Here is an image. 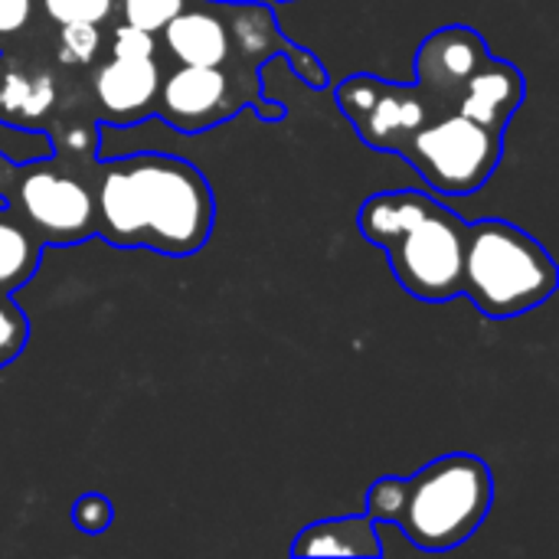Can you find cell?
Here are the masks:
<instances>
[{
  "label": "cell",
  "instance_id": "obj_4",
  "mask_svg": "<svg viewBox=\"0 0 559 559\" xmlns=\"http://www.w3.org/2000/svg\"><path fill=\"white\" fill-rule=\"evenodd\" d=\"M559 269L527 229L488 216L468 223L462 295L491 321L527 314L554 298Z\"/></svg>",
  "mask_w": 559,
  "mask_h": 559
},
{
  "label": "cell",
  "instance_id": "obj_23",
  "mask_svg": "<svg viewBox=\"0 0 559 559\" xmlns=\"http://www.w3.org/2000/svg\"><path fill=\"white\" fill-rule=\"evenodd\" d=\"M36 29V0H0V49Z\"/></svg>",
  "mask_w": 559,
  "mask_h": 559
},
{
  "label": "cell",
  "instance_id": "obj_15",
  "mask_svg": "<svg viewBox=\"0 0 559 559\" xmlns=\"http://www.w3.org/2000/svg\"><path fill=\"white\" fill-rule=\"evenodd\" d=\"M288 554L292 557L380 559L383 557L380 524L370 521L367 514H344V518L314 521L295 534Z\"/></svg>",
  "mask_w": 559,
  "mask_h": 559
},
{
  "label": "cell",
  "instance_id": "obj_17",
  "mask_svg": "<svg viewBox=\"0 0 559 559\" xmlns=\"http://www.w3.org/2000/svg\"><path fill=\"white\" fill-rule=\"evenodd\" d=\"M56 33L46 36L56 66L69 75H85L105 56V29L98 23H52Z\"/></svg>",
  "mask_w": 559,
  "mask_h": 559
},
{
  "label": "cell",
  "instance_id": "obj_18",
  "mask_svg": "<svg viewBox=\"0 0 559 559\" xmlns=\"http://www.w3.org/2000/svg\"><path fill=\"white\" fill-rule=\"evenodd\" d=\"M49 23H111L118 0H39Z\"/></svg>",
  "mask_w": 559,
  "mask_h": 559
},
{
  "label": "cell",
  "instance_id": "obj_24",
  "mask_svg": "<svg viewBox=\"0 0 559 559\" xmlns=\"http://www.w3.org/2000/svg\"><path fill=\"white\" fill-rule=\"evenodd\" d=\"M275 3H292V0H275Z\"/></svg>",
  "mask_w": 559,
  "mask_h": 559
},
{
  "label": "cell",
  "instance_id": "obj_16",
  "mask_svg": "<svg viewBox=\"0 0 559 559\" xmlns=\"http://www.w3.org/2000/svg\"><path fill=\"white\" fill-rule=\"evenodd\" d=\"M46 242L7 203H0V295H16L39 269Z\"/></svg>",
  "mask_w": 559,
  "mask_h": 559
},
{
  "label": "cell",
  "instance_id": "obj_22",
  "mask_svg": "<svg viewBox=\"0 0 559 559\" xmlns=\"http://www.w3.org/2000/svg\"><path fill=\"white\" fill-rule=\"evenodd\" d=\"M115 521V504L108 495L102 491H88V495H79L75 504H72V527L85 537H102Z\"/></svg>",
  "mask_w": 559,
  "mask_h": 559
},
{
  "label": "cell",
  "instance_id": "obj_3",
  "mask_svg": "<svg viewBox=\"0 0 559 559\" xmlns=\"http://www.w3.org/2000/svg\"><path fill=\"white\" fill-rule=\"evenodd\" d=\"M357 229L386 252L393 278L426 305L462 295L468 223L426 190H383L360 203Z\"/></svg>",
  "mask_w": 559,
  "mask_h": 559
},
{
  "label": "cell",
  "instance_id": "obj_12",
  "mask_svg": "<svg viewBox=\"0 0 559 559\" xmlns=\"http://www.w3.org/2000/svg\"><path fill=\"white\" fill-rule=\"evenodd\" d=\"M164 66L157 56L124 59V56H102L85 72V95L92 111L98 115L102 128H131L154 118L157 88H160Z\"/></svg>",
  "mask_w": 559,
  "mask_h": 559
},
{
  "label": "cell",
  "instance_id": "obj_2",
  "mask_svg": "<svg viewBox=\"0 0 559 559\" xmlns=\"http://www.w3.org/2000/svg\"><path fill=\"white\" fill-rule=\"evenodd\" d=\"M495 504V475L485 459L452 452L423 465L409 478H377L367 491V518L393 524L426 554H445L468 544Z\"/></svg>",
  "mask_w": 559,
  "mask_h": 559
},
{
  "label": "cell",
  "instance_id": "obj_19",
  "mask_svg": "<svg viewBox=\"0 0 559 559\" xmlns=\"http://www.w3.org/2000/svg\"><path fill=\"white\" fill-rule=\"evenodd\" d=\"M29 341V318L13 301V295H0V370L10 367Z\"/></svg>",
  "mask_w": 559,
  "mask_h": 559
},
{
  "label": "cell",
  "instance_id": "obj_1",
  "mask_svg": "<svg viewBox=\"0 0 559 559\" xmlns=\"http://www.w3.org/2000/svg\"><path fill=\"white\" fill-rule=\"evenodd\" d=\"M95 236L115 249H151L170 259L197 255L216 223L206 174L160 151H138L92 164Z\"/></svg>",
  "mask_w": 559,
  "mask_h": 559
},
{
  "label": "cell",
  "instance_id": "obj_9",
  "mask_svg": "<svg viewBox=\"0 0 559 559\" xmlns=\"http://www.w3.org/2000/svg\"><path fill=\"white\" fill-rule=\"evenodd\" d=\"M242 108H252V98L226 66L174 62L160 72L154 115L180 134H203Z\"/></svg>",
  "mask_w": 559,
  "mask_h": 559
},
{
  "label": "cell",
  "instance_id": "obj_5",
  "mask_svg": "<svg viewBox=\"0 0 559 559\" xmlns=\"http://www.w3.org/2000/svg\"><path fill=\"white\" fill-rule=\"evenodd\" d=\"M92 164L59 154L16 164L0 151V203L13 206L33 226L46 249L79 246L95 236Z\"/></svg>",
  "mask_w": 559,
  "mask_h": 559
},
{
  "label": "cell",
  "instance_id": "obj_20",
  "mask_svg": "<svg viewBox=\"0 0 559 559\" xmlns=\"http://www.w3.org/2000/svg\"><path fill=\"white\" fill-rule=\"evenodd\" d=\"M118 7H121L118 13H121L124 23L157 36L187 7V0H121Z\"/></svg>",
  "mask_w": 559,
  "mask_h": 559
},
{
  "label": "cell",
  "instance_id": "obj_11",
  "mask_svg": "<svg viewBox=\"0 0 559 559\" xmlns=\"http://www.w3.org/2000/svg\"><path fill=\"white\" fill-rule=\"evenodd\" d=\"M491 59L485 36L465 23H449L432 29L416 49V92L432 115H449L459 108L468 79Z\"/></svg>",
  "mask_w": 559,
  "mask_h": 559
},
{
  "label": "cell",
  "instance_id": "obj_8",
  "mask_svg": "<svg viewBox=\"0 0 559 559\" xmlns=\"http://www.w3.org/2000/svg\"><path fill=\"white\" fill-rule=\"evenodd\" d=\"M341 115L357 128L360 141L373 151L400 154L403 144L429 118L413 82H390L373 72H357L334 88Z\"/></svg>",
  "mask_w": 559,
  "mask_h": 559
},
{
  "label": "cell",
  "instance_id": "obj_7",
  "mask_svg": "<svg viewBox=\"0 0 559 559\" xmlns=\"http://www.w3.org/2000/svg\"><path fill=\"white\" fill-rule=\"evenodd\" d=\"M223 20L229 26V59L226 69L242 82V88L252 98V111L262 121H282L285 108L269 102L262 92V69L269 59L285 56L288 66L311 85V88H328V69L318 59V52L292 43L278 20L275 10L269 3H255V0H219Z\"/></svg>",
  "mask_w": 559,
  "mask_h": 559
},
{
  "label": "cell",
  "instance_id": "obj_21",
  "mask_svg": "<svg viewBox=\"0 0 559 559\" xmlns=\"http://www.w3.org/2000/svg\"><path fill=\"white\" fill-rule=\"evenodd\" d=\"M160 43L154 33L138 29L124 20H115L111 33H105V56H124V59H144V56H157Z\"/></svg>",
  "mask_w": 559,
  "mask_h": 559
},
{
  "label": "cell",
  "instance_id": "obj_14",
  "mask_svg": "<svg viewBox=\"0 0 559 559\" xmlns=\"http://www.w3.org/2000/svg\"><path fill=\"white\" fill-rule=\"evenodd\" d=\"M527 98V79L524 72L508 62V59H498L491 56L472 79L468 85L462 88V98H459V108L462 115L488 124V128H498L504 131L511 124V118L521 111Z\"/></svg>",
  "mask_w": 559,
  "mask_h": 559
},
{
  "label": "cell",
  "instance_id": "obj_25",
  "mask_svg": "<svg viewBox=\"0 0 559 559\" xmlns=\"http://www.w3.org/2000/svg\"><path fill=\"white\" fill-rule=\"evenodd\" d=\"M118 3H121V0H118Z\"/></svg>",
  "mask_w": 559,
  "mask_h": 559
},
{
  "label": "cell",
  "instance_id": "obj_13",
  "mask_svg": "<svg viewBox=\"0 0 559 559\" xmlns=\"http://www.w3.org/2000/svg\"><path fill=\"white\" fill-rule=\"evenodd\" d=\"M160 49L183 66H226L229 26L219 0H187V7L157 33Z\"/></svg>",
  "mask_w": 559,
  "mask_h": 559
},
{
  "label": "cell",
  "instance_id": "obj_6",
  "mask_svg": "<svg viewBox=\"0 0 559 559\" xmlns=\"http://www.w3.org/2000/svg\"><path fill=\"white\" fill-rule=\"evenodd\" d=\"M504 154V131L488 128L462 111L432 115L403 144L400 157L445 197L478 193L498 170Z\"/></svg>",
  "mask_w": 559,
  "mask_h": 559
},
{
  "label": "cell",
  "instance_id": "obj_10",
  "mask_svg": "<svg viewBox=\"0 0 559 559\" xmlns=\"http://www.w3.org/2000/svg\"><path fill=\"white\" fill-rule=\"evenodd\" d=\"M66 72L56 66L49 43L36 46L33 33L0 49V124L39 131L62 98Z\"/></svg>",
  "mask_w": 559,
  "mask_h": 559
}]
</instances>
